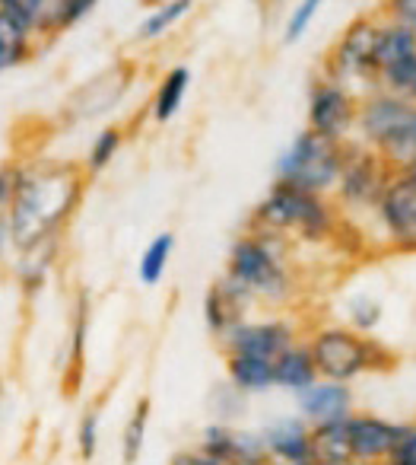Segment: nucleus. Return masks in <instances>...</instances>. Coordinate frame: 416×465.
<instances>
[{
  "label": "nucleus",
  "mask_w": 416,
  "mask_h": 465,
  "mask_svg": "<svg viewBox=\"0 0 416 465\" xmlns=\"http://www.w3.org/2000/svg\"><path fill=\"white\" fill-rule=\"evenodd\" d=\"M86 182L90 179H86L83 169L71 166V163L23 166L16 198L4 213L16 255L61 240L64 226L71 223L80 201H83Z\"/></svg>",
  "instance_id": "nucleus-1"
},
{
  "label": "nucleus",
  "mask_w": 416,
  "mask_h": 465,
  "mask_svg": "<svg viewBox=\"0 0 416 465\" xmlns=\"http://www.w3.org/2000/svg\"><path fill=\"white\" fill-rule=\"evenodd\" d=\"M293 249V242L283 236L245 226L226 255L223 274L255 300L257 312H293L302 300V278Z\"/></svg>",
  "instance_id": "nucleus-2"
},
{
  "label": "nucleus",
  "mask_w": 416,
  "mask_h": 465,
  "mask_svg": "<svg viewBox=\"0 0 416 465\" xmlns=\"http://www.w3.org/2000/svg\"><path fill=\"white\" fill-rule=\"evenodd\" d=\"M346 213L334 204L327 194H308L293 185L274 182L248 217L251 230H264L283 236L286 242H308V246H327L337 240Z\"/></svg>",
  "instance_id": "nucleus-3"
},
{
  "label": "nucleus",
  "mask_w": 416,
  "mask_h": 465,
  "mask_svg": "<svg viewBox=\"0 0 416 465\" xmlns=\"http://www.w3.org/2000/svg\"><path fill=\"white\" fill-rule=\"evenodd\" d=\"M305 344L314 357L321 380L353 386L365 376H382L397 370V351L378 335L353 331L343 322H305Z\"/></svg>",
  "instance_id": "nucleus-4"
},
{
  "label": "nucleus",
  "mask_w": 416,
  "mask_h": 465,
  "mask_svg": "<svg viewBox=\"0 0 416 465\" xmlns=\"http://www.w3.org/2000/svg\"><path fill=\"white\" fill-rule=\"evenodd\" d=\"M353 141L369 147L391 173L416 166V105L388 93H369L359 99Z\"/></svg>",
  "instance_id": "nucleus-5"
},
{
  "label": "nucleus",
  "mask_w": 416,
  "mask_h": 465,
  "mask_svg": "<svg viewBox=\"0 0 416 465\" xmlns=\"http://www.w3.org/2000/svg\"><path fill=\"white\" fill-rule=\"evenodd\" d=\"M346 143L321 137L308 128L299 131V134L289 141V147L280 153V160H276L274 182L293 185L308 194H327V198H331L334 188H337L340 169H343Z\"/></svg>",
  "instance_id": "nucleus-6"
},
{
  "label": "nucleus",
  "mask_w": 416,
  "mask_h": 465,
  "mask_svg": "<svg viewBox=\"0 0 416 465\" xmlns=\"http://www.w3.org/2000/svg\"><path fill=\"white\" fill-rule=\"evenodd\" d=\"M369 217L382 246L397 255H416V166L388 175Z\"/></svg>",
  "instance_id": "nucleus-7"
},
{
  "label": "nucleus",
  "mask_w": 416,
  "mask_h": 465,
  "mask_svg": "<svg viewBox=\"0 0 416 465\" xmlns=\"http://www.w3.org/2000/svg\"><path fill=\"white\" fill-rule=\"evenodd\" d=\"M305 338V322L295 312H255L238 322L223 341H217L223 357H257V361H276L283 351Z\"/></svg>",
  "instance_id": "nucleus-8"
},
{
  "label": "nucleus",
  "mask_w": 416,
  "mask_h": 465,
  "mask_svg": "<svg viewBox=\"0 0 416 465\" xmlns=\"http://www.w3.org/2000/svg\"><path fill=\"white\" fill-rule=\"evenodd\" d=\"M391 169L372 153L369 147L350 141L346 143L343 169H340L337 188H334V204L346 213V217H369L375 207L378 194H382L384 182H388Z\"/></svg>",
  "instance_id": "nucleus-9"
},
{
  "label": "nucleus",
  "mask_w": 416,
  "mask_h": 465,
  "mask_svg": "<svg viewBox=\"0 0 416 465\" xmlns=\"http://www.w3.org/2000/svg\"><path fill=\"white\" fill-rule=\"evenodd\" d=\"M375 29H378V16H356L346 26V33L337 39V45L331 48V54H327L324 77L350 86L353 93H356V86H363V96L375 93V77H372Z\"/></svg>",
  "instance_id": "nucleus-10"
},
{
  "label": "nucleus",
  "mask_w": 416,
  "mask_h": 465,
  "mask_svg": "<svg viewBox=\"0 0 416 465\" xmlns=\"http://www.w3.org/2000/svg\"><path fill=\"white\" fill-rule=\"evenodd\" d=\"M359 115V96L350 86L337 84L331 77L314 80L308 93V131L321 137H331L337 143L353 141Z\"/></svg>",
  "instance_id": "nucleus-11"
},
{
  "label": "nucleus",
  "mask_w": 416,
  "mask_h": 465,
  "mask_svg": "<svg viewBox=\"0 0 416 465\" xmlns=\"http://www.w3.org/2000/svg\"><path fill=\"white\" fill-rule=\"evenodd\" d=\"M194 443H198L217 465H267L270 462V452H267V446H264L261 430H255V427L207 420Z\"/></svg>",
  "instance_id": "nucleus-12"
},
{
  "label": "nucleus",
  "mask_w": 416,
  "mask_h": 465,
  "mask_svg": "<svg viewBox=\"0 0 416 465\" xmlns=\"http://www.w3.org/2000/svg\"><path fill=\"white\" fill-rule=\"evenodd\" d=\"M257 430H261L264 446H267L274 465H318L314 462L312 424L305 418H299L295 411L274 414Z\"/></svg>",
  "instance_id": "nucleus-13"
},
{
  "label": "nucleus",
  "mask_w": 416,
  "mask_h": 465,
  "mask_svg": "<svg viewBox=\"0 0 416 465\" xmlns=\"http://www.w3.org/2000/svg\"><path fill=\"white\" fill-rule=\"evenodd\" d=\"M346 424V443H350V459L369 465H384L391 459V450L397 443V433H401V420H391L378 411H365L356 408Z\"/></svg>",
  "instance_id": "nucleus-14"
},
{
  "label": "nucleus",
  "mask_w": 416,
  "mask_h": 465,
  "mask_svg": "<svg viewBox=\"0 0 416 465\" xmlns=\"http://www.w3.org/2000/svg\"><path fill=\"white\" fill-rule=\"evenodd\" d=\"M257 306L236 281H229L226 274H219L204 293L200 303V316H204V329L213 341H223L238 322H245L248 316H255Z\"/></svg>",
  "instance_id": "nucleus-15"
},
{
  "label": "nucleus",
  "mask_w": 416,
  "mask_h": 465,
  "mask_svg": "<svg viewBox=\"0 0 416 465\" xmlns=\"http://www.w3.org/2000/svg\"><path fill=\"white\" fill-rule=\"evenodd\" d=\"M295 399V414L305 418L312 427L318 424H334V420H346L356 411V392L346 382H334V380H314L308 389H302Z\"/></svg>",
  "instance_id": "nucleus-16"
},
{
  "label": "nucleus",
  "mask_w": 416,
  "mask_h": 465,
  "mask_svg": "<svg viewBox=\"0 0 416 465\" xmlns=\"http://www.w3.org/2000/svg\"><path fill=\"white\" fill-rule=\"evenodd\" d=\"M314 380H318V367H314V357H312V351H308L305 338H302L299 344H293L289 351H283L274 361V386L280 389V392L299 395L302 389H308Z\"/></svg>",
  "instance_id": "nucleus-17"
},
{
  "label": "nucleus",
  "mask_w": 416,
  "mask_h": 465,
  "mask_svg": "<svg viewBox=\"0 0 416 465\" xmlns=\"http://www.w3.org/2000/svg\"><path fill=\"white\" fill-rule=\"evenodd\" d=\"M86 338H90V300L86 293L77 297L73 306L71 329H67V361H64V389L77 392L80 380H83V363H86Z\"/></svg>",
  "instance_id": "nucleus-18"
},
{
  "label": "nucleus",
  "mask_w": 416,
  "mask_h": 465,
  "mask_svg": "<svg viewBox=\"0 0 416 465\" xmlns=\"http://www.w3.org/2000/svg\"><path fill=\"white\" fill-rule=\"evenodd\" d=\"M226 380L248 399L276 392L274 386V361H257V357H223Z\"/></svg>",
  "instance_id": "nucleus-19"
},
{
  "label": "nucleus",
  "mask_w": 416,
  "mask_h": 465,
  "mask_svg": "<svg viewBox=\"0 0 416 465\" xmlns=\"http://www.w3.org/2000/svg\"><path fill=\"white\" fill-rule=\"evenodd\" d=\"M416 52V33L407 26H401L397 20L388 16H378V29H375V45H372V77L375 71H382L384 64L403 58V54Z\"/></svg>",
  "instance_id": "nucleus-20"
},
{
  "label": "nucleus",
  "mask_w": 416,
  "mask_h": 465,
  "mask_svg": "<svg viewBox=\"0 0 416 465\" xmlns=\"http://www.w3.org/2000/svg\"><path fill=\"white\" fill-rule=\"evenodd\" d=\"M150 418H153V401L150 395H140L131 408V414L124 418L121 437H118V456L121 465H137L147 450V433H150Z\"/></svg>",
  "instance_id": "nucleus-21"
},
{
  "label": "nucleus",
  "mask_w": 416,
  "mask_h": 465,
  "mask_svg": "<svg viewBox=\"0 0 416 465\" xmlns=\"http://www.w3.org/2000/svg\"><path fill=\"white\" fill-rule=\"evenodd\" d=\"M58 252H61V240L16 255V284L23 287L26 297H35L48 284V274H52L54 262H58Z\"/></svg>",
  "instance_id": "nucleus-22"
},
{
  "label": "nucleus",
  "mask_w": 416,
  "mask_h": 465,
  "mask_svg": "<svg viewBox=\"0 0 416 465\" xmlns=\"http://www.w3.org/2000/svg\"><path fill=\"white\" fill-rule=\"evenodd\" d=\"M172 255H175V232L172 230L156 232L153 240L143 246L140 262H137V278H140V284L143 287L162 284L169 265H172Z\"/></svg>",
  "instance_id": "nucleus-23"
},
{
  "label": "nucleus",
  "mask_w": 416,
  "mask_h": 465,
  "mask_svg": "<svg viewBox=\"0 0 416 465\" xmlns=\"http://www.w3.org/2000/svg\"><path fill=\"white\" fill-rule=\"evenodd\" d=\"M375 90L416 105V52L403 54V58L384 64L382 71H375Z\"/></svg>",
  "instance_id": "nucleus-24"
},
{
  "label": "nucleus",
  "mask_w": 416,
  "mask_h": 465,
  "mask_svg": "<svg viewBox=\"0 0 416 465\" xmlns=\"http://www.w3.org/2000/svg\"><path fill=\"white\" fill-rule=\"evenodd\" d=\"M188 84H191V71H188V67H172V71L160 80L156 96H153V109H150L153 112V122L166 124L179 115L181 103H185Z\"/></svg>",
  "instance_id": "nucleus-25"
},
{
  "label": "nucleus",
  "mask_w": 416,
  "mask_h": 465,
  "mask_svg": "<svg viewBox=\"0 0 416 465\" xmlns=\"http://www.w3.org/2000/svg\"><path fill=\"white\" fill-rule=\"evenodd\" d=\"M248 395H242L229 380L223 382H213L207 389V399H204V408L210 414V420H219V424H238V420L248 414Z\"/></svg>",
  "instance_id": "nucleus-26"
},
{
  "label": "nucleus",
  "mask_w": 416,
  "mask_h": 465,
  "mask_svg": "<svg viewBox=\"0 0 416 465\" xmlns=\"http://www.w3.org/2000/svg\"><path fill=\"white\" fill-rule=\"evenodd\" d=\"M340 322L350 325L353 331H363V335H375L384 322V306L375 293H350L343 303V316Z\"/></svg>",
  "instance_id": "nucleus-27"
},
{
  "label": "nucleus",
  "mask_w": 416,
  "mask_h": 465,
  "mask_svg": "<svg viewBox=\"0 0 416 465\" xmlns=\"http://www.w3.org/2000/svg\"><path fill=\"white\" fill-rule=\"evenodd\" d=\"M312 443H314V462L318 465H340L350 459V443H346L343 420L312 427Z\"/></svg>",
  "instance_id": "nucleus-28"
},
{
  "label": "nucleus",
  "mask_w": 416,
  "mask_h": 465,
  "mask_svg": "<svg viewBox=\"0 0 416 465\" xmlns=\"http://www.w3.org/2000/svg\"><path fill=\"white\" fill-rule=\"evenodd\" d=\"M33 54V33L14 23L7 14H0V71L16 67Z\"/></svg>",
  "instance_id": "nucleus-29"
},
{
  "label": "nucleus",
  "mask_w": 416,
  "mask_h": 465,
  "mask_svg": "<svg viewBox=\"0 0 416 465\" xmlns=\"http://www.w3.org/2000/svg\"><path fill=\"white\" fill-rule=\"evenodd\" d=\"M121 147H124V128H118V124H109V128L99 131V134L92 137L90 150H86L83 166H80L86 173V179L105 173V169H109V163L115 160Z\"/></svg>",
  "instance_id": "nucleus-30"
},
{
  "label": "nucleus",
  "mask_w": 416,
  "mask_h": 465,
  "mask_svg": "<svg viewBox=\"0 0 416 465\" xmlns=\"http://www.w3.org/2000/svg\"><path fill=\"white\" fill-rule=\"evenodd\" d=\"M102 443V405H90L77 420V456L80 462L90 465L99 456Z\"/></svg>",
  "instance_id": "nucleus-31"
},
{
  "label": "nucleus",
  "mask_w": 416,
  "mask_h": 465,
  "mask_svg": "<svg viewBox=\"0 0 416 465\" xmlns=\"http://www.w3.org/2000/svg\"><path fill=\"white\" fill-rule=\"evenodd\" d=\"M92 7H96V0H52V7L42 14L39 29H45V33H61V29L83 20Z\"/></svg>",
  "instance_id": "nucleus-32"
},
{
  "label": "nucleus",
  "mask_w": 416,
  "mask_h": 465,
  "mask_svg": "<svg viewBox=\"0 0 416 465\" xmlns=\"http://www.w3.org/2000/svg\"><path fill=\"white\" fill-rule=\"evenodd\" d=\"M191 7H194V0H169V4H162L160 10H153V14L143 20V26H140V33H137V35H140V39H147V42L160 39V35H166L169 29H172Z\"/></svg>",
  "instance_id": "nucleus-33"
},
{
  "label": "nucleus",
  "mask_w": 416,
  "mask_h": 465,
  "mask_svg": "<svg viewBox=\"0 0 416 465\" xmlns=\"http://www.w3.org/2000/svg\"><path fill=\"white\" fill-rule=\"evenodd\" d=\"M321 4H324V0H302L299 7L293 10V16L286 20V29H283V42H286V45H293V42H299L302 35H305V29L312 26Z\"/></svg>",
  "instance_id": "nucleus-34"
},
{
  "label": "nucleus",
  "mask_w": 416,
  "mask_h": 465,
  "mask_svg": "<svg viewBox=\"0 0 416 465\" xmlns=\"http://www.w3.org/2000/svg\"><path fill=\"white\" fill-rule=\"evenodd\" d=\"M391 465H416V418L401 420V433H397V443L391 450Z\"/></svg>",
  "instance_id": "nucleus-35"
},
{
  "label": "nucleus",
  "mask_w": 416,
  "mask_h": 465,
  "mask_svg": "<svg viewBox=\"0 0 416 465\" xmlns=\"http://www.w3.org/2000/svg\"><path fill=\"white\" fill-rule=\"evenodd\" d=\"M20 179H23V163H4L0 166V213H7V207L14 204Z\"/></svg>",
  "instance_id": "nucleus-36"
},
{
  "label": "nucleus",
  "mask_w": 416,
  "mask_h": 465,
  "mask_svg": "<svg viewBox=\"0 0 416 465\" xmlns=\"http://www.w3.org/2000/svg\"><path fill=\"white\" fill-rule=\"evenodd\" d=\"M169 465H217V462H213V459L207 456V452L200 450L198 443H191V446H181Z\"/></svg>",
  "instance_id": "nucleus-37"
},
{
  "label": "nucleus",
  "mask_w": 416,
  "mask_h": 465,
  "mask_svg": "<svg viewBox=\"0 0 416 465\" xmlns=\"http://www.w3.org/2000/svg\"><path fill=\"white\" fill-rule=\"evenodd\" d=\"M23 4H26V7L33 10L35 16H39V20H42V14H45V10L52 7V0H23Z\"/></svg>",
  "instance_id": "nucleus-38"
},
{
  "label": "nucleus",
  "mask_w": 416,
  "mask_h": 465,
  "mask_svg": "<svg viewBox=\"0 0 416 465\" xmlns=\"http://www.w3.org/2000/svg\"><path fill=\"white\" fill-rule=\"evenodd\" d=\"M340 465H369V462H359V459H346V462H340Z\"/></svg>",
  "instance_id": "nucleus-39"
},
{
  "label": "nucleus",
  "mask_w": 416,
  "mask_h": 465,
  "mask_svg": "<svg viewBox=\"0 0 416 465\" xmlns=\"http://www.w3.org/2000/svg\"><path fill=\"white\" fill-rule=\"evenodd\" d=\"M267 465H274V462H267Z\"/></svg>",
  "instance_id": "nucleus-40"
},
{
  "label": "nucleus",
  "mask_w": 416,
  "mask_h": 465,
  "mask_svg": "<svg viewBox=\"0 0 416 465\" xmlns=\"http://www.w3.org/2000/svg\"><path fill=\"white\" fill-rule=\"evenodd\" d=\"M384 465H391V462H384Z\"/></svg>",
  "instance_id": "nucleus-41"
}]
</instances>
